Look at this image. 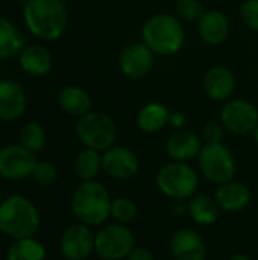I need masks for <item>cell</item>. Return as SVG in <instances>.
<instances>
[{"label": "cell", "mask_w": 258, "mask_h": 260, "mask_svg": "<svg viewBox=\"0 0 258 260\" xmlns=\"http://www.w3.org/2000/svg\"><path fill=\"white\" fill-rule=\"evenodd\" d=\"M26 46V38L20 29L5 17H0V59H8L20 52Z\"/></svg>", "instance_id": "cb8c5ba5"}, {"label": "cell", "mask_w": 258, "mask_h": 260, "mask_svg": "<svg viewBox=\"0 0 258 260\" xmlns=\"http://www.w3.org/2000/svg\"><path fill=\"white\" fill-rule=\"evenodd\" d=\"M3 201V195H2V189H0V203Z\"/></svg>", "instance_id": "74e56055"}, {"label": "cell", "mask_w": 258, "mask_h": 260, "mask_svg": "<svg viewBox=\"0 0 258 260\" xmlns=\"http://www.w3.org/2000/svg\"><path fill=\"white\" fill-rule=\"evenodd\" d=\"M240 17L249 29L258 32V0H245L240 6Z\"/></svg>", "instance_id": "4dcf8cb0"}, {"label": "cell", "mask_w": 258, "mask_h": 260, "mask_svg": "<svg viewBox=\"0 0 258 260\" xmlns=\"http://www.w3.org/2000/svg\"><path fill=\"white\" fill-rule=\"evenodd\" d=\"M252 140H254V143L258 146V125L255 126V129L252 131Z\"/></svg>", "instance_id": "8d00e7d4"}, {"label": "cell", "mask_w": 258, "mask_h": 260, "mask_svg": "<svg viewBox=\"0 0 258 260\" xmlns=\"http://www.w3.org/2000/svg\"><path fill=\"white\" fill-rule=\"evenodd\" d=\"M170 253L175 260H205L207 244L199 232L181 229L170 239Z\"/></svg>", "instance_id": "9a60e30c"}, {"label": "cell", "mask_w": 258, "mask_h": 260, "mask_svg": "<svg viewBox=\"0 0 258 260\" xmlns=\"http://www.w3.org/2000/svg\"><path fill=\"white\" fill-rule=\"evenodd\" d=\"M155 181L163 195L175 201H184L196 195L199 175L189 163L172 160L160 168Z\"/></svg>", "instance_id": "5b68a950"}, {"label": "cell", "mask_w": 258, "mask_h": 260, "mask_svg": "<svg viewBox=\"0 0 258 260\" xmlns=\"http://www.w3.org/2000/svg\"><path fill=\"white\" fill-rule=\"evenodd\" d=\"M227 260H252L249 256H245V254H234L231 257H228Z\"/></svg>", "instance_id": "d590c367"}, {"label": "cell", "mask_w": 258, "mask_h": 260, "mask_svg": "<svg viewBox=\"0 0 258 260\" xmlns=\"http://www.w3.org/2000/svg\"><path fill=\"white\" fill-rule=\"evenodd\" d=\"M111 201L108 189L100 181H81L71 195L70 209L78 222L93 229L106 222Z\"/></svg>", "instance_id": "277c9868"}, {"label": "cell", "mask_w": 258, "mask_h": 260, "mask_svg": "<svg viewBox=\"0 0 258 260\" xmlns=\"http://www.w3.org/2000/svg\"><path fill=\"white\" fill-rule=\"evenodd\" d=\"M231 32L228 17L219 9H208L198 21V34L208 46H219L227 41Z\"/></svg>", "instance_id": "ac0fdd59"}, {"label": "cell", "mask_w": 258, "mask_h": 260, "mask_svg": "<svg viewBox=\"0 0 258 260\" xmlns=\"http://www.w3.org/2000/svg\"><path fill=\"white\" fill-rule=\"evenodd\" d=\"M0 238H2V232H0Z\"/></svg>", "instance_id": "f35d334b"}, {"label": "cell", "mask_w": 258, "mask_h": 260, "mask_svg": "<svg viewBox=\"0 0 258 260\" xmlns=\"http://www.w3.org/2000/svg\"><path fill=\"white\" fill-rule=\"evenodd\" d=\"M46 247L35 238L12 241L6 250V260H46Z\"/></svg>", "instance_id": "484cf974"}, {"label": "cell", "mask_w": 258, "mask_h": 260, "mask_svg": "<svg viewBox=\"0 0 258 260\" xmlns=\"http://www.w3.org/2000/svg\"><path fill=\"white\" fill-rule=\"evenodd\" d=\"M96 233L91 227L81 222L70 225L64 230L59 239V250L65 260L88 259L94 253Z\"/></svg>", "instance_id": "7c38bea8"}, {"label": "cell", "mask_w": 258, "mask_h": 260, "mask_svg": "<svg viewBox=\"0 0 258 260\" xmlns=\"http://www.w3.org/2000/svg\"><path fill=\"white\" fill-rule=\"evenodd\" d=\"M155 64V53L141 41L123 47L119 56V69L129 79L146 78Z\"/></svg>", "instance_id": "4fadbf2b"}, {"label": "cell", "mask_w": 258, "mask_h": 260, "mask_svg": "<svg viewBox=\"0 0 258 260\" xmlns=\"http://www.w3.org/2000/svg\"><path fill=\"white\" fill-rule=\"evenodd\" d=\"M138 157L128 146L114 145L102 152V171L113 180H131L138 172Z\"/></svg>", "instance_id": "8fae6325"}, {"label": "cell", "mask_w": 258, "mask_h": 260, "mask_svg": "<svg viewBox=\"0 0 258 260\" xmlns=\"http://www.w3.org/2000/svg\"><path fill=\"white\" fill-rule=\"evenodd\" d=\"M64 260H65V259H64Z\"/></svg>", "instance_id": "60d3db41"}, {"label": "cell", "mask_w": 258, "mask_h": 260, "mask_svg": "<svg viewBox=\"0 0 258 260\" xmlns=\"http://www.w3.org/2000/svg\"><path fill=\"white\" fill-rule=\"evenodd\" d=\"M141 38L155 55L172 56L184 47L186 30L179 17L169 12H158L144 21Z\"/></svg>", "instance_id": "3957f363"}, {"label": "cell", "mask_w": 258, "mask_h": 260, "mask_svg": "<svg viewBox=\"0 0 258 260\" xmlns=\"http://www.w3.org/2000/svg\"><path fill=\"white\" fill-rule=\"evenodd\" d=\"M196 160L202 177L211 184L220 186L234 180L236 158L224 143H204Z\"/></svg>", "instance_id": "52a82bcc"}, {"label": "cell", "mask_w": 258, "mask_h": 260, "mask_svg": "<svg viewBox=\"0 0 258 260\" xmlns=\"http://www.w3.org/2000/svg\"><path fill=\"white\" fill-rule=\"evenodd\" d=\"M138 215V207L137 204L128 198V197H119L111 201V210H109V218L114 219V222L119 224H131Z\"/></svg>", "instance_id": "83f0119b"}, {"label": "cell", "mask_w": 258, "mask_h": 260, "mask_svg": "<svg viewBox=\"0 0 258 260\" xmlns=\"http://www.w3.org/2000/svg\"><path fill=\"white\" fill-rule=\"evenodd\" d=\"M237 81L231 69L225 66H214L208 69L202 78L204 93L214 102H227L233 99Z\"/></svg>", "instance_id": "5bb4252c"}, {"label": "cell", "mask_w": 258, "mask_h": 260, "mask_svg": "<svg viewBox=\"0 0 258 260\" xmlns=\"http://www.w3.org/2000/svg\"><path fill=\"white\" fill-rule=\"evenodd\" d=\"M186 123H187V117L182 111L179 110H175V111H170V116H169V125L172 128L176 129H184L186 128Z\"/></svg>", "instance_id": "d6a6232c"}, {"label": "cell", "mask_w": 258, "mask_h": 260, "mask_svg": "<svg viewBox=\"0 0 258 260\" xmlns=\"http://www.w3.org/2000/svg\"><path fill=\"white\" fill-rule=\"evenodd\" d=\"M169 116L170 110L164 104L149 102L138 110L135 116V123L141 133L155 134L161 131L166 125H169Z\"/></svg>", "instance_id": "7402d4cb"}, {"label": "cell", "mask_w": 258, "mask_h": 260, "mask_svg": "<svg viewBox=\"0 0 258 260\" xmlns=\"http://www.w3.org/2000/svg\"><path fill=\"white\" fill-rule=\"evenodd\" d=\"M84 260H88V259H84Z\"/></svg>", "instance_id": "ab89813d"}, {"label": "cell", "mask_w": 258, "mask_h": 260, "mask_svg": "<svg viewBox=\"0 0 258 260\" xmlns=\"http://www.w3.org/2000/svg\"><path fill=\"white\" fill-rule=\"evenodd\" d=\"M204 146L202 137L190 129H176L166 142V152L173 161L189 163L198 158Z\"/></svg>", "instance_id": "2e32d148"}, {"label": "cell", "mask_w": 258, "mask_h": 260, "mask_svg": "<svg viewBox=\"0 0 258 260\" xmlns=\"http://www.w3.org/2000/svg\"><path fill=\"white\" fill-rule=\"evenodd\" d=\"M220 123L236 136L252 134L258 125V108L246 99H230L220 110Z\"/></svg>", "instance_id": "9c48e42d"}, {"label": "cell", "mask_w": 258, "mask_h": 260, "mask_svg": "<svg viewBox=\"0 0 258 260\" xmlns=\"http://www.w3.org/2000/svg\"><path fill=\"white\" fill-rule=\"evenodd\" d=\"M189 215L198 225H213L219 221L222 209L210 195H193L187 204Z\"/></svg>", "instance_id": "603a6c76"}, {"label": "cell", "mask_w": 258, "mask_h": 260, "mask_svg": "<svg viewBox=\"0 0 258 260\" xmlns=\"http://www.w3.org/2000/svg\"><path fill=\"white\" fill-rule=\"evenodd\" d=\"M126 260H155V256L152 254L151 250L144 247H134V250L128 254Z\"/></svg>", "instance_id": "836d02e7"}, {"label": "cell", "mask_w": 258, "mask_h": 260, "mask_svg": "<svg viewBox=\"0 0 258 260\" xmlns=\"http://www.w3.org/2000/svg\"><path fill=\"white\" fill-rule=\"evenodd\" d=\"M75 133L85 148L103 152L114 146L117 139V125L111 116L100 111H90L78 117Z\"/></svg>", "instance_id": "8992f818"}, {"label": "cell", "mask_w": 258, "mask_h": 260, "mask_svg": "<svg viewBox=\"0 0 258 260\" xmlns=\"http://www.w3.org/2000/svg\"><path fill=\"white\" fill-rule=\"evenodd\" d=\"M32 178L41 186H50L58 180V169L49 160H38L33 168Z\"/></svg>", "instance_id": "f546056e"}, {"label": "cell", "mask_w": 258, "mask_h": 260, "mask_svg": "<svg viewBox=\"0 0 258 260\" xmlns=\"http://www.w3.org/2000/svg\"><path fill=\"white\" fill-rule=\"evenodd\" d=\"M33 152L21 145H6L0 148V177L8 181H21L32 177L36 165Z\"/></svg>", "instance_id": "30bf717a"}, {"label": "cell", "mask_w": 258, "mask_h": 260, "mask_svg": "<svg viewBox=\"0 0 258 260\" xmlns=\"http://www.w3.org/2000/svg\"><path fill=\"white\" fill-rule=\"evenodd\" d=\"M175 203H176V206L173 207V212H175L176 215H181V213H182V212L186 210V207H184V206L181 204V201H175Z\"/></svg>", "instance_id": "e575fe53"}, {"label": "cell", "mask_w": 258, "mask_h": 260, "mask_svg": "<svg viewBox=\"0 0 258 260\" xmlns=\"http://www.w3.org/2000/svg\"><path fill=\"white\" fill-rule=\"evenodd\" d=\"M41 225L36 204L24 195H9L0 203V232L12 241L33 238Z\"/></svg>", "instance_id": "7a4b0ae2"}, {"label": "cell", "mask_w": 258, "mask_h": 260, "mask_svg": "<svg viewBox=\"0 0 258 260\" xmlns=\"http://www.w3.org/2000/svg\"><path fill=\"white\" fill-rule=\"evenodd\" d=\"M102 171V154L91 148L81 149L73 160V172L81 181L96 180Z\"/></svg>", "instance_id": "d4e9b609"}, {"label": "cell", "mask_w": 258, "mask_h": 260, "mask_svg": "<svg viewBox=\"0 0 258 260\" xmlns=\"http://www.w3.org/2000/svg\"><path fill=\"white\" fill-rule=\"evenodd\" d=\"M23 20L29 32L44 41L59 40L68 26V11L62 0H26Z\"/></svg>", "instance_id": "6da1fadb"}, {"label": "cell", "mask_w": 258, "mask_h": 260, "mask_svg": "<svg viewBox=\"0 0 258 260\" xmlns=\"http://www.w3.org/2000/svg\"><path fill=\"white\" fill-rule=\"evenodd\" d=\"M26 93L12 79H0V120L15 122L26 111Z\"/></svg>", "instance_id": "e0dca14e"}, {"label": "cell", "mask_w": 258, "mask_h": 260, "mask_svg": "<svg viewBox=\"0 0 258 260\" xmlns=\"http://www.w3.org/2000/svg\"><path fill=\"white\" fill-rule=\"evenodd\" d=\"M135 247V236L126 224H106L99 229L94 253L102 260H123Z\"/></svg>", "instance_id": "ba28073f"}, {"label": "cell", "mask_w": 258, "mask_h": 260, "mask_svg": "<svg viewBox=\"0 0 258 260\" xmlns=\"http://www.w3.org/2000/svg\"><path fill=\"white\" fill-rule=\"evenodd\" d=\"M225 128L220 122H208L204 125L201 137L204 143H222Z\"/></svg>", "instance_id": "1f68e13d"}, {"label": "cell", "mask_w": 258, "mask_h": 260, "mask_svg": "<svg viewBox=\"0 0 258 260\" xmlns=\"http://www.w3.org/2000/svg\"><path fill=\"white\" fill-rule=\"evenodd\" d=\"M20 145L24 146L27 151L36 154L40 151L44 149L46 142H47V136H46V129L41 123L38 122H27L21 126L20 134Z\"/></svg>", "instance_id": "4316f807"}, {"label": "cell", "mask_w": 258, "mask_h": 260, "mask_svg": "<svg viewBox=\"0 0 258 260\" xmlns=\"http://www.w3.org/2000/svg\"><path fill=\"white\" fill-rule=\"evenodd\" d=\"M21 70L30 76L40 78L47 75L53 67L52 53L41 44H26L18 55Z\"/></svg>", "instance_id": "ffe728a7"}, {"label": "cell", "mask_w": 258, "mask_h": 260, "mask_svg": "<svg viewBox=\"0 0 258 260\" xmlns=\"http://www.w3.org/2000/svg\"><path fill=\"white\" fill-rule=\"evenodd\" d=\"M214 198L224 212L237 213V212L245 210L251 204L252 193L246 184L233 180V181L217 186Z\"/></svg>", "instance_id": "d6986e66"}, {"label": "cell", "mask_w": 258, "mask_h": 260, "mask_svg": "<svg viewBox=\"0 0 258 260\" xmlns=\"http://www.w3.org/2000/svg\"><path fill=\"white\" fill-rule=\"evenodd\" d=\"M204 12L205 8L201 0H176V14L184 21L198 23Z\"/></svg>", "instance_id": "f1b7e54d"}, {"label": "cell", "mask_w": 258, "mask_h": 260, "mask_svg": "<svg viewBox=\"0 0 258 260\" xmlns=\"http://www.w3.org/2000/svg\"><path fill=\"white\" fill-rule=\"evenodd\" d=\"M58 105L59 108L75 117H81L91 111L93 101L87 90L78 85H67L58 93Z\"/></svg>", "instance_id": "44dd1931"}]
</instances>
